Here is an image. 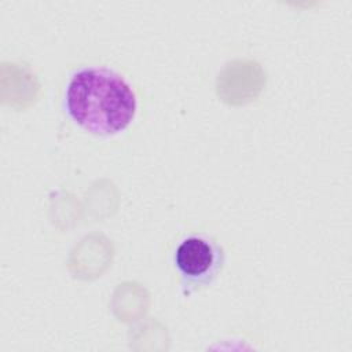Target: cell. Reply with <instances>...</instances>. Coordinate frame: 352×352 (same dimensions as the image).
<instances>
[{"instance_id":"1","label":"cell","mask_w":352,"mask_h":352,"mask_svg":"<svg viewBox=\"0 0 352 352\" xmlns=\"http://www.w3.org/2000/svg\"><path fill=\"white\" fill-rule=\"evenodd\" d=\"M66 111L89 133L117 135L133 121L138 103L128 81L117 72L91 66L76 72L66 88Z\"/></svg>"},{"instance_id":"2","label":"cell","mask_w":352,"mask_h":352,"mask_svg":"<svg viewBox=\"0 0 352 352\" xmlns=\"http://www.w3.org/2000/svg\"><path fill=\"white\" fill-rule=\"evenodd\" d=\"M173 261L180 275L182 293L190 296L213 282L223 267L224 252L213 239L191 235L177 245Z\"/></svg>"}]
</instances>
